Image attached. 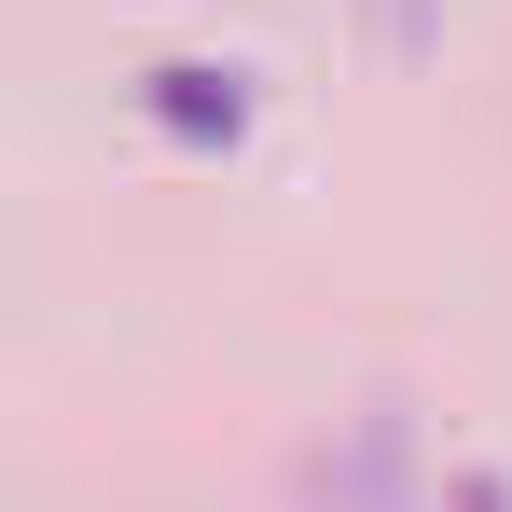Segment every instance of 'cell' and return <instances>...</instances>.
Here are the masks:
<instances>
[{
  "label": "cell",
  "instance_id": "cell-1",
  "mask_svg": "<svg viewBox=\"0 0 512 512\" xmlns=\"http://www.w3.org/2000/svg\"><path fill=\"white\" fill-rule=\"evenodd\" d=\"M236 111H250V97H236V70H167V125H194V139L222 125V139H236Z\"/></svg>",
  "mask_w": 512,
  "mask_h": 512
}]
</instances>
